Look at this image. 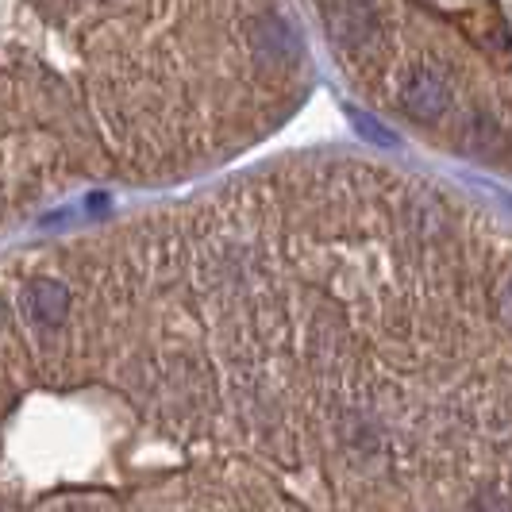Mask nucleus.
Returning a JSON list of instances; mask_svg holds the SVG:
<instances>
[{
    "label": "nucleus",
    "instance_id": "nucleus-1",
    "mask_svg": "<svg viewBox=\"0 0 512 512\" xmlns=\"http://www.w3.org/2000/svg\"><path fill=\"white\" fill-rule=\"evenodd\" d=\"M20 308L35 328H58V324H66V316L74 308V293L58 278H31L20 293Z\"/></svg>",
    "mask_w": 512,
    "mask_h": 512
}]
</instances>
